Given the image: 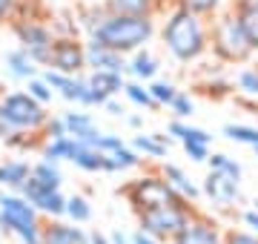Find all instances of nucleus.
<instances>
[{
    "instance_id": "11",
    "label": "nucleus",
    "mask_w": 258,
    "mask_h": 244,
    "mask_svg": "<svg viewBox=\"0 0 258 244\" xmlns=\"http://www.w3.org/2000/svg\"><path fill=\"white\" fill-rule=\"evenodd\" d=\"M46 69L60 72V75H83L86 72V40H81V35L55 38Z\"/></svg>"
},
{
    "instance_id": "32",
    "label": "nucleus",
    "mask_w": 258,
    "mask_h": 244,
    "mask_svg": "<svg viewBox=\"0 0 258 244\" xmlns=\"http://www.w3.org/2000/svg\"><path fill=\"white\" fill-rule=\"evenodd\" d=\"M149 95H152V101L158 103V109H169V103L175 101V95L181 92L178 84L172 78H155V81H149Z\"/></svg>"
},
{
    "instance_id": "9",
    "label": "nucleus",
    "mask_w": 258,
    "mask_h": 244,
    "mask_svg": "<svg viewBox=\"0 0 258 244\" xmlns=\"http://www.w3.org/2000/svg\"><path fill=\"white\" fill-rule=\"evenodd\" d=\"M201 198H207L212 204V210L218 216H235L238 213V204L244 201V193H241V181H232L227 175H218V172H210L201 181Z\"/></svg>"
},
{
    "instance_id": "12",
    "label": "nucleus",
    "mask_w": 258,
    "mask_h": 244,
    "mask_svg": "<svg viewBox=\"0 0 258 244\" xmlns=\"http://www.w3.org/2000/svg\"><path fill=\"white\" fill-rule=\"evenodd\" d=\"M20 196L26 198L29 204L35 207L43 218H63V213H66V196H63V190L43 187V184H37L35 178L26 181V187L20 190Z\"/></svg>"
},
{
    "instance_id": "48",
    "label": "nucleus",
    "mask_w": 258,
    "mask_h": 244,
    "mask_svg": "<svg viewBox=\"0 0 258 244\" xmlns=\"http://www.w3.org/2000/svg\"><path fill=\"white\" fill-rule=\"evenodd\" d=\"M252 207H255V210H258V198H255V201H252Z\"/></svg>"
},
{
    "instance_id": "43",
    "label": "nucleus",
    "mask_w": 258,
    "mask_h": 244,
    "mask_svg": "<svg viewBox=\"0 0 258 244\" xmlns=\"http://www.w3.org/2000/svg\"><path fill=\"white\" fill-rule=\"evenodd\" d=\"M103 109H106V115H112V118H126V106H123L118 98L106 101V103H103Z\"/></svg>"
},
{
    "instance_id": "5",
    "label": "nucleus",
    "mask_w": 258,
    "mask_h": 244,
    "mask_svg": "<svg viewBox=\"0 0 258 244\" xmlns=\"http://www.w3.org/2000/svg\"><path fill=\"white\" fill-rule=\"evenodd\" d=\"M198 207L184 201V198H172V201H164V204H155V207H147V210H141L135 213V221H138V230L141 233L152 235L155 241L166 244L172 241L178 235V230L189 221Z\"/></svg>"
},
{
    "instance_id": "15",
    "label": "nucleus",
    "mask_w": 258,
    "mask_h": 244,
    "mask_svg": "<svg viewBox=\"0 0 258 244\" xmlns=\"http://www.w3.org/2000/svg\"><path fill=\"white\" fill-rule=\"evenodd\" d=\"M158 172L166 178V184L175 190L178 198H184V201H189V204L198 207V201H201V184L186 172L181 164H172V161H164L161 167H158Z\"/></svg>"
},
{
    "instance_id": "1",
    "label": "nucleus",
    "mask_w": 258,
    "mask_h": 244,
    "mask_svg": "<svg viewBox=\"0 0 258 244\" xmlns=\"http://www.w3.org/2000/svg\"><path fill=\"white\" fill-rule=\"evenodd\" d=\"M158 38L178 66H195L210 57V20L186 9L166 6L158 23Z\"/></svg>"
},
{
    "instance_id": "18",
    "label": "nucleus",
    "mask_w": 258,
    "mask_h": 244,
    "mask_svg": "<svg viewBox=\"0 0 258 244\" xmlns=\"http://www.w3.org/2000/svg\"><path fill=\"white\" fill-rule=\"evenodd\" d=\"M86 84H89V95H92V106H103L106 101L123 95L126 75H115V72H89V75H86Z\"/></svg>"
},
{
    "instance_id": "31",
    "label": "nucleus",
    "mask_w": 258,
    "mask_h": 244,
    "mask_svg": "<svg viewBox=\"0 0 258 244\" xmlns=\"http://www.w3.org/2000/svg\"><path fill=\"white\" fill-rule=\"evenodd\" d=\"M221 135L227 138V141L241 144V147H249V150L258 147V127H252V124H224Z\"/></svg>"
},
{
    "instance_id": "41",
    "label": "nucleus",
    "mask_w": 258,
    "mask_h": 244,
    "mask_svg": "<svg viewBox=\"0 0 258 244\" xmlns=\"http://www.w3.org/2000/svg\"><path fill=\"white\" fill-rule=\"evenodd\" d=\"M20 15V0H0V23H12Z\"/></svg>"
},
{
    "instance_id": "27",
    "label": "nucleus",
    "mask_w": 258,
    "mask_h": 244,
    "mask_svg": "<svg viewBox=\"0 0 258 244\" xmlns=\"http://www.w3.org/2000/svg\"><path fill=\"white\" fill-rule=\"evenodd\" d=\"M32 178L43 187H52V190H60L63 187V169L57 161H49V158H40L32 164Z\"/></svg>"
},
{
    "instance_id": "28",
    "label": "nucleus",
    "mask_w": 258,
    "mask_h": 244,
    "mask_svg": "<svg viewBox=\"0 0 258 244\" xmlns=\"http://www.w3.org/2000/svg\"><path fill=\"white\" fill-rule=\"evenodd\" d=\"M207 169H210V172H218V175H227V178H232V181L244 178V167H241V161L232 158V155H227V152H210Z\"/></svg>"
},
{
    "instance_id": "30",
    "label": "nucleus",
    "mask_w": 258,
    "mask_h": 244,
    "mask_svg": "<svg viewBox=\"0 0 258 244\" xmlns=\"http://www.w3.org/2000/svg\"><path fill=\"white\" fill-rule=\"evenodd\" d=\"M138 167H144V158L129 144L123 150L106 155V172H129V169H138Z\"/></svg>"
},
{
    "instance_id": "33",
    "label": "nucleus",
    "mask_w": 258,
    "mask_h": 244,
    "mask_svg": "<svg viewBox=\"0 0 258 244\" xmlns=\"http://www.w3.org/2000/svg\"><path fill=\"white\" fill-rule=\"evenodd\" d=\"M241 20V29L247 35L252 52H258V6H230Z\"/></svg>"
},
{
    "instance_id": "16",
    "label": "nucleus",
    "mask_w": 258,
    "mask_h": 244,
    "mask_svg": "<svg viewBox=\"0 0 258 244\" xmlns=\"http://www.w3.org/2000/svg\"><path fill=\"white\" fill-rule=\"evenodd\" d=\"M63 121H66L69 138L86 144V147H98L103 130L98 127L92 112H86V109H69V112H63Z\"/></svg>"
},
{
    "instance_id": "17",
    "label": "nucleus",
    "mask_w": 258,
    "mask_h": 244,
    "mask_svg": "<svg viewBox=\"0 0 258 244\" xmlns=\"http://www.w3.org/2000/svg\"><path fill=\"white\" fill-rule=\"evenodd\" d=\"M40 244H89V230L81 224H72L66 218H46Z\"/></svg>"
},
{
    "instance_id": "2",
    "label": "nucleus",
    "mask_w": 258,
    "mask_h": 244,
    "mask_svg": "<svg viewBox=\"0 0 258 244\" xmlns=\"http://www.w3.org/2000/svg\"><path fill=\"white\" fill-rule=\"evenodd\" d=\"M92 40L115 49L118 55H135L158 38V18H132V15H106L95 29Z\"/></svg>"
},
{
    "instance_id": "46",
    "label": "nucleus",
    "mask_w": 258,
    "mask_h": 244,
    "mask_svg": "<svg viewBox=\"0 0 258 244\" xmlns=\"http://www.w3.org/2000/svg\"><path fill=\"white\" fill-rule=\"evenodd\" d=\"M126 127L129 130H141L144 127V115H126Z\"/></svg>"
},
{
    "instance_id": "6",
    "label": "nucleus",
    "mask_w": 258,
    "mask_h": 244,
    "mask_svg": "<svg viewBox=\"0 0 258 244\" xmlns=\"http://www.w3.org/2000/svg\"><path fill=\"white\" fill-rule=\"evenodd\" d=\"M49 106L37 103L26 89H12V92H3V127H6V135L9 132H26V135H40L43 127L49 121Z\"/></svg>"
},
{
    "instance_id": "24",
    "label": "nucleus",
    "mask_w": 258,
    "mask_h": 244,
    "mask_svg": "<svg viewBox=\"0 0 258 244\" xmlns=\"http://www.w3.org/2000/svg\"><path fill=\"white\" fill-rule=\"evenodd\" d=\"M232 89L247 103H258V69L252 64H244L232 72Z\"/></svg>"
},
{
    "instance_id": "3",
    "label": "nucleus",
    "mask_w": 258,
    "mask_h": 244,
    "mask_svg": "<svg viewBox=\"0 0 258 244\" xmlns=\"http://www.w3.org/2000/svg\"><path fill=\"white\" fill-rule=\"evenodd\" d=\"M210 55L224 66H244L255 57L238 15L232 9H224L210 20Z\"/></svg>"
},
{
    "instance_id": "13",
    "label": "nucleus",
    "mask_w": 258,
    "mask_h": 244,
    "mask_svg": "<svg viewBox=\"0 0 258 244\" xmlns=\"http://www.w3.org/2000/svg\"><path fill=\"white\" fill-rule=\"evenodd\" d=\"M40 75L46 78V84L55 89V95H60L63 101L81 106V109H89L92 106V95H89V84H86V75H60V72H52V69H43Z\"/></svg>"
},
{
    "instance_id": "7",
    "label": "nucleus",
    "mask_w": 258,
    "mask_h": 244,
    "mask_svg": "<svg viewBox=\"0 0 258 244\" xmlns=\"http://www.w3.org/2000/svg\"><path fill=\"white\" fill-rule=\"evenodd\" d=\"M12 32H15V38H18L20 49H26L29 57H32L40 69H46L52 43H55V38H57L55 29H52V23L20 15V18L12 20Z\"/></svg>"
},
{
    "instance_id": "45",
    "label": "nucleus",
    "mask_w": 258,
    "mask_h": 244,
    "mask_svg": "<svg viewBox=\"0 0 258 244\" xmlns=\"http://www.w3.org/2000/svg\"><path fill=\"white\" fill-rule=\"evenodd\" d=\"M129 238H132V244H161V241H155L152 235L141 233V230H132V233H129Z\"/></svg>"
},
{
    "instance_id": "20",
    "label": "nucleus",
    "mask_w": 258,
    "mask_h": 244,
    "mask_svg": "<svg viewBox=\"0 0 258 244\" xmlns=\"http://www.w3.org/2000/svg\"><path fill=\"white\" fill-rule=\"evenodd\" d=\"M129 147L138 152L144 161H161L169 155V147H172V138L166 132H138Z\"/></svg>"
},
{
    "instance_id": "25",
    "label": "nucleus",
    "mask_w": 258,
    "mask_h": 244,
    "mask_svg": "<svg viewBox=\"0 0 258 244\" xmlns=\"http://www.w3.org/2000/svg\"><path fill=\"white\" fill-rule=\"evenodd\" d=\"M69 164H72V167H78L81 172H106V155H103V152H98L95 147L81 144V141H78V147H75Z\"/></svg>"
},
{
    "instance_id": "14",
    "label": "nucleus",
    "mask_w": 258,
    "mask_h": 244,
    "mask_svg": "<svg viewBox=\"0 0 258 244\" xmlns=\"http://www.w3.org/2000/svg\"><path fill=\"white\" fill-rule=\"evenodd\" d=\"M86 69L89 72H115V75H126L129 72V57L118 55L115 49L103 46L98 40L86 38Z\"/></svg>"
},
{
    "instance_id": "19",
    "label": "nucleus",
    "mask_w": 258,
    "mask_h": 244,
    "mask_svg": "<svg viewBox=\"0 0 258 244\" xmlns=\"http://www.w3.org/2000/svg\"><path fill=\"white\" fill-rule=\"evenodd\" d=\"M109 15H132V18H161L166 0H101Z\"/></svg>"
},
{
    "instance_id": "23",
    "label": "nucleus",
    "mask_w": 258,
    "mask_h": 244,
    "mask_svg": "<svg viewBox=\"0 0 258 244\" xmlns=\"http://www.w3.org/2000/svg\"><path fill=\"white\" fill-rule=\"evenodd\" d=\"M129 81H141V84H149V81H155L161 78V60H158L152 52L147 49H141L135 55H129Z\"/></svg>"
},
{
    "instance_id": "39",
    "label": "nucleus",
    "mask_w": 258,
    "mask_h": 244,
    "mask_svg": "<svg viewBox=\"0 0 258 244\" xmlns=\"http://www.w3.org/2000/svg\"><path fill=\"white\" fill-rule=\"evenodd\" d=\"M126 147V138L123 135H118V132H103L101 135V141H98V147L95 150L103 152V155H112V152H118Z\"/></svg>"
},
{
    "instance_id": "37",
    "label": "nucleus",
    "mask_w": 258,
    "mask_h": 244,
    "mask_svg": "<svg viewBox=\"0 0 258 244\" xmlns=\"http://www.w3.org/2000/svg\"><path fill=\"white\" fill-rule=\"evenodd\" d=\"M43 144L46 141H57V138H66L69 132H66V121H63V115H49V121L46 127H43Z\"/></svg>"
},
{
    "instance_id": "26",
    "label": "nucleus",
    "mask_w": 258,
    "mask_h": 244,
    "mask_svg": "<svg viewBox=\"0 0 258 244\" xmlns=\"http://www.w3.org/2000/svg\"><path fill=\"white\" fill-rule=\"evenodd\" d=\"M166 6H178V9L192 12L204 20H212L224 9H230V0H166Z\"/></svg>"
},
{
    "instance_id": "34",
    "label": "nucleus",
    "mask_w": 258,
    "mask_h": 244,
    "mask_svg": "<svg viewBox=\"0 0 258 244\" xmlns=\"http://www.w3.org/2000/svg\"><path fill=\"white\" fill-rule=\"evenodd\" d=\"M123 98H126L132 106H138V109H158V103L152 101V95H149V86L141 84V81H129V78H126Z\"/></svg>"
},
{
    "instance_id": "38",
    "label": "nucleus",
    "mask_w": 258,
    "mask_h": 244,
    "mask_svg": "<svg viewBox=\"0 0 258 244\" xmlns=\"http://www.w3.org/2000/svg\"><path fill=\"white\" fill-rule=\"evenodd\" d=\"M224 244H258V233H252L247 227H227Z\"/></svg>"
},
{
    "instance_id": "29",
    "label": "nucleus",
    "mask_w": 258,
    "mask_h": 244,
    "mask_svg": "<svg viewBox=\"0 0 258 244\" xmlns=\"http://www.w3.org/2000/svg\"><path fill=\"white\" fill-rule=\"evenodd\" d=\"M95 216V210H92V201L86 196H81V193H75V196H66V213L63 218L66 221H72V224H89Z\"/></svg>"
},
{
    "instance_id": "40",
    "label": "nucleus",
    "mask_w": 258,
    "mask_h": 244,
    "mask_svg": "<svg viewBox=\"0 0 258 244\" xmlns=\"http://www.w3.org/2000/svg\"><path fill=\"white\" fill-rule=\"evenodd\" d=\"M184 147V155L192 164H207V158H210L212 147H207V144H181Z\"/></svg>"
},
{
    "instance_id": "10",
    "label": "nucleus",
    "mask_w": 258,
    "mask_h": 244,
    "mask_svg": "<svg viewBox=\"0 0 258 244\" xmlns=\"http://www.w3.org/2000/svg\"><path fill=\"white\" fill-rule=\"evenodd\" d=\"M224 233H227V227L221 224V218L215 213L195 210L169 244H224Z\"/></svg>"
},
{
    "instance_id": "42",
    "label": "nucleus",
    "mask_w": 258,
    "mask_h": 244,
    "mask_svg": "<svg viewBox=\"0 0 258 244\" xmlns=\"http://www.w3.org/2000/svg\"><path fill=\"white\" fill-rule=\"evenodd\" d=\"M238 216H241V224L247 227V230L258 233V210L255 207H249V210H244V213H238Z\"/></svg>"
},
{
    "instance_id": "35",
    "label": "nucleus",
    "mask_w": 258,
    "mask_h": 244,
    "mask_svg": "<svg viewBox=\"0 0 258 244\" xmlns=\"http://www.w3.org/2000/svg\"><path fill=\"white\" fill-rule=\"evenodd\" d=\"M32 98H35L37 103H43V106H49L52 103V98H55V89L46 84V78L43 75H37V78H32V81H26V86H23Z\"/></svg>"
},
{
    "instance_id": "36",
    "label": "nucleus",
    "mask_w": 258,
    "mask_h": 244,
    "mask_svg": "<svg viewBox=\"0 0 258 244\" xmlns=\"http://www.w3.org/2000/svg\"><path fill=\"white\" fill-rule=\"evenodd\" d=\"M169 112H172V118H178V121H186V118H192L195 115V101L189 92H181L175 95V101L169 103Z\"/></svg>"
},
{
    "instance_id": "4",
    "label": "nucleus",
    "mask_w": 258,
    "mask_h": 244,
    "mask_svg": "<svg viewBox=\"0 0 258 244\" xmlns=\"http://www.w3.org/2000/svg\"><path fill=\"white\" fill-rule=\"evenodd\" d=\"M0 233L18 244H40L43 216L20 193L0 190Z\"/></svg>"
},
{
    "instance_id": "47",
    "label": "nucleus",
    "mask_w": 258,
    "mask_h": 244,
    "mask_svg": "<svg viewBox=\"0 0 258 244\" xmlns=\"http://www.w3.org/2000/svg\"><path fill=\"white\" fill-rule=\"evenodd\" d=\"M230 6H258V0H230Z\"/></svg>"
},
{
    "instance_id": "50",
    "label": "nucleus",
    "mask_w": 258,
    "mask_h": 244,
    "mask_svg": "<svg viewBox=\"0 0 258 244\" xmlns=\"http://www.w3.org/2000/svg\"><path fill=\"white\" fill-rule=\"evenodd\" d=\"M0 150H3V138H0Z\"/></svg>"
},
{
    "instance_id": "51",
    "label": "nucleus",
    "mask_w": 258,
    "mask_h": 244,
    "mask_svg": "<svg viewBox=\"0 0 258 244\" xmlns=\"http://www.w3.org/2000/svg\"><path fill=\"white\" fill-rule=\"evenodd\" d=\"M252 106H255V109H258V103H252ZM255 115H258V112H255Z\"/></svg>"
},
{
    "instance_id": "21",
    "label": "nucleus",
    "mask_w": 258,
    "mask_h": 244,
    "mask_svg": "<svg viewBox=\"0 0 258 244\" xmlns=\"http://www.w3.org/2000/svg\"><path fill=\"white\" fill-rule=\"evenodd\" d=\"M32 178V164L23 158H0V190L20 193Z\"/></svg>"
},
{
    "instance_id": "49",
    "label": "nucleus",
    "mask_w": 258,
    "mask_h": 244,
    "mask_svg": "<svg viewBox=\"0 0 258 244\" xmlns=\"http://www.w3.org/2000/svg\"><path fill=\"white\" fill-rule=\"evenodd\" d=\"M252 152H255V158H258V147H255V150H252Z\"/></svg>"
},
{
    "instance_id": "22",
    "label": "nucleus",
    "mask_w": 258,
    "mask_h": 244,
    "mask_svg": "<svg viewBox=\"0 0 258 244\" xmlns=\"http://www.w3.org/2000/svg\"><path fill=\"white\" fill-rule=\"evenodd\" d=\"M3 64H6V72H9V78L12 81H32V78H37L40 75V66L29 57V52L26 49H9L6 55H3Z\"/></svg>"
},
{
    "instance_id": "44",
    "label": "nucleus",
    "mask_w": 258,
    "mask_h": 244,
    "mask_svg": "<svg viewBox=\"0 0 258 244\" xmlns=\"http://www.w3.org/2000/svg\"><path fill=\"white\" fill-rule=\"evenodd\" d=\"M89 244H112V238H109V233L92 227V230H89Z\"/></svg>"
},
{
    "instance_id": "8",
    "label": "nucleus",
    "mask_w": 258,
    "mask_h": 244,
    "mask_svg": "<svg viewBox=\"0 0 258 244\" xmlns=\"http://www.w3.org/2000/svg\"><path fill=\"white\" fill-rule=\"evenodd\" d=\"M120 196L126 198V204L132 213H141V210H147V207H155V204H164V201H172L175 196V190L166 184V178L152 169V172H144L138 178H132L123 184L120 190Z\"/></svg>"
}]
</instances>
